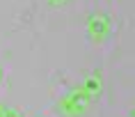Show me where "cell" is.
<instances>
[{
    "mask_svg": "<svg viewBox=\"0 0 135 117\" xmlns=\"http://www.w3.org/2000/svg\"><path fill=\"white\" fill-rule=\"evenodd\" d=\"M131 117H135V108H133V110H131Z\"/></svg>",
    "mask_w": 135,
    "mask_h": 117,
    "instance_id": "cell-7",
    "label": "cell"
},
{
    "mask_svg": "<svg viewBox=\"0 0 135 117\" xmlns=\"http://www.w3.org/2000/svg\"><path fill=\"white\" fill-rule=\"evenodd\" d=\"M87 101H89V96L78 87V90H73V92H69L60 101V110H62L64 115H80L87 108Z\"/></svg>",
    "mask_w": 135,
    "mask_h": 117,
    "instance_id": "cell-1",
    "label": "cell"
},
{
    "mask_svg": "<svg viewBox=\"0 0 135 117\" xmlns=\"http://www.w3.org/2000/svg\"><path fill=\"white\" fill-rule=\"evenodd\" d=\"M50 5H62V2H66V0H48Z\"/></svg>",
    "mask_w": 135,
    "mask_h": 117,
    "instance_id": "cell-5",
    "label": "cell"
},
{
    "mask_svg": "<svg viewBox=\"0 0 135 117\" xmlns=\"http://www.w3.org/2000/svg\"><path fill=\"white\" fill-rule=\"evenodd\" d=\"M87 32L92 39H103V37L110 32V16L105 12H99V14L89 16V21H87Z\"/></svg>",
    "mask_w": 135,
    "mask_h": 117,
    "instance_id": "cell-2",
    "label": "cell"
},
{
    "mask_svg": "<svg viewBox=\"0 0 135 117\" xmlns=\"http://www.w3.org/2000/svg\"><path fill=\"white\" fill-rule=\"evenodd\" d=\"M2 117H23V115H21V110H18V108H12V106H7Z\"/></svg>",
    "mask_w": 135,
    "mask_h": 117,
    "instance_id": "cell-4",
    "label": "cell"
},
{
    "mask_svg": "<svg viewBox=\"0 0 135 117\" xmlns=\"http://www.w3.org/2000/svg\"><path fill=\"white\" fill-rule=\"evenodd\" d=\"M0 81H2V67H0Z\"/></svg>",
    "mask_w": 135,
    "mask_h": 117,
    "instance_id": "cell-8",
    "label": "cell"
},
{
    "mask_svg": "<svg viewBox=\"0 0 135 117\" xmlns=\"http://www.w3.org/2000/svg\"><path fill=\"white\" fill-rule=\"evenodd\" d=\"M5 108H7V106H0V117L5 115Z\"/></svg>",
    "mask_w": 135,
    "mask_h": 117,
    "instance_id": "cell-6",
    "label": "cell"
},
{
    "mask_svg": "<svg viewBox=\"0 0 135 117\" xmlns=\"http://www.w3.org/2000/svg\"><path fill=\"white\" fill-rule=\"evenodd\" d=\"M80 90H83V92H85L87 96H89V99H92V96H96L101 92V90H103V83H101V76H96V73H92V76H87L85 81L80 83Z\"/></svg>",
    "mask_w": 135,
    "mask_h": 117,
    "instance_id": "cell-3",
    "label": "cell"
}]
</instances>
